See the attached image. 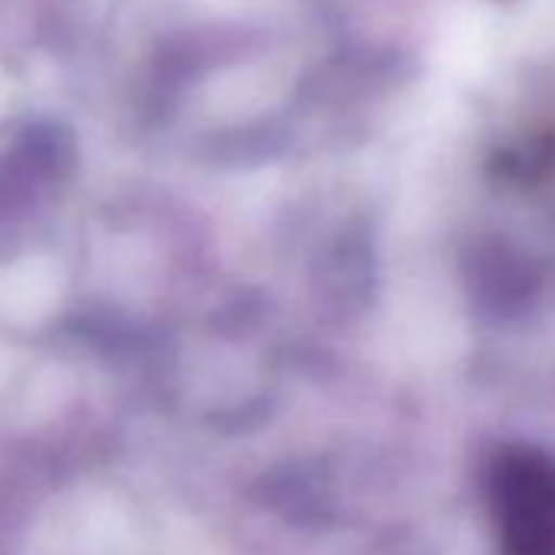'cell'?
<instances>
[{"label": "cell", "instance_id": "6da1fadb", "mask_svg": "<svg viewBox=\"0 0 555 555\" xmlns=\"http://www.w3.org/2000/svg\"><path fill=\"white\" fill-rule=\"evenodd\" d=\"M487 493L503 555H555V457L506 448L490 467Z\"/></svg>", "mask_w": 555, "mask_h": 555}]
</instances>
